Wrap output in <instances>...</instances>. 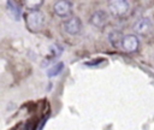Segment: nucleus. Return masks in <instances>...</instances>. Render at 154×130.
Listing matches in <instances>:
<instances>
[{
    "label": "nucleus",
    "instance_id": "1",
    "mask_svg": "<svg viewBox=\"0 0 154 130\" xmlns=\"http://www.w3.org/2000/svg\"><path fill=\"white\" fill-rule=\"evenodd\" d=\"M45 22H46V18H45V14L38 10V11H31L26 14L25 17V23H26V26L30 31L32 32H37L40 31L43 25H45Z\"/></svg>",
    "mask_w": 154,
    "mask_h": 130
},
{
    "label": "nucleus",
    "instance_id": "2",
    "mask_svg": "<svg viewBox=\"0 0 154 130\" xmlns=\"http://www.w3.org/2000/svg\"><path fill=\"white\" fill-rule=\"evenodd\" d=\"M108 11L116 18L125 17L130 11V5L126 0H112L108 1Z\"/></svg>",
    "mask_w": 154,
    "mask_h": 130
},
{
    "label": "nucleus",
    "instance_id": "3",
    "mask_svg": "<svg viewBox=\"0 0 154 130\" xmlns=\"http://www.w3.org/2000/svg\"><path fill=\"white\" fill-rule=\"evenodd\" d=\"M82 28H83V24H82L81 18H78V17H70L63 22L64 31L69 35H72V36L78 35L82 31Z\"/></svg>",
    "mask_w": 154,
    "mask_h": 130
},
{
    "label": "nucleus",
    "instance_id": "4",
    "mask_svg": "<svg viewBox=\"0 0 154 130\" xmlns=\"http://www.w3.org/2000/svg\"><path fill=\"white\" fill-rule=\"evenodd\" d=\"M126 53H135L140 48V40L135 34H128L124 35L122 46H120Z\"/></svg>",
    "mask_w": 154,
    "mask_h": 130
},
{
    "label": "nucleus",
    "instance_id": "5",
    "mask_svg": "<svg viewBox=\"0 0 154 130\" xmlns=\"http://www.w3.org/2000/svg\"><path fill=\"white\" fill-rule=\"evenodd\" d=\"M53 11L58 17L67 18L72 13V2L71 1H66V0L55 1L54 5H53Z\"/></svg>",
    "mask_w": 154,
    "mask_h": 130
},
{
    "label": "nucleus",
    "instance_id": "6",
    "mask_svg": "<svg viewBox=\"0 0 154 130\" xmlns=\"http://www.w3.org/2000/svg\"><path fill=\"white\" fill-rule=\"evenodd\" d=\"M89 22L95 28H103L108 22V13L103 10H97L90 16Z\"/></svg>",
    "mask_w": 154,
    "mask_h": 130
},
{
    "label": "nucleus",
    "instance_id": "7",
    "mask_svg": "<svg viewBox=\"0 0 154 130\" xmlns=\"http://www.w3.org/2000/svg\"><path fill=\"white\" fill-rule=\"evenodd\" d=\"M134 31L138 35H147L152 30V20L149 18H140L135 22L132 26Z\"/></svg>",
    "mask_w": 154,
    "mask_h": 130
},
{
    "label": "nucleus",
    "instance_id": "8",
    "mask_svg": "<svg viewBox=\"0 0 154 130\" xmlns=\"http://www.w3.org/2000/svg\"><path fill=\"white\" fill-rule=\"evenodd\" d=\"M123 37H124V35L120 31H118V30H113L108 35V40L112 43V46H114V47H120L122 46Z\"/></svg>",
    "mask_w": 154,
    "mask_h": 130
},
{
    "label": "nucleus",
    "instance_id": "9",
    "mask_svg": "<svg viewBox=\"0 0 154 130\" xmlns=\"http://www.w3.org/2000/svg\"><path fill=\"white\" fill-rule=\"evenodd\" d=\"M7 7H8V11L11 12V14L14 17V19L18 20L22 14V8H20L19 4L17 1H7Z\"/></svg>",
    "mask_w": 154,
    "mask_h": 130
},
{
    "label": "nucleus",
    "instance_id": "10",
    "mask_svg": "<svg viewBox=\"0 0 154 130\" xmlns=\"http://www.w3.org/2000/svg\"><path fill=\"white\" fill-rule=\"evenodd\" d=\"M63 69H64V63H58V64H55V65H53V66H51L48 70H47V76L48 77H54V76H58L61 71H63Z\"/></svg>",
    "mask_w": 154,
    "mask_h": 130
},
{
    "label": "nucleus",
    "instance_id": "11",
    "mask_svg": "<svg viewBox=\"0 0 154 130\" xmlns=\"http://www.w3.org/2000/svg\"><path fill=\"white\" fill-rule=\"evenodd\" d=\"M23 4H24V5L26 6V8L30 10V12H31V11H38L40 6L43 5V1H42V0H26V1H24Z\"/></svg>",
    "mask_w": 154,
    "mask_h": 130
}]
</instances>
